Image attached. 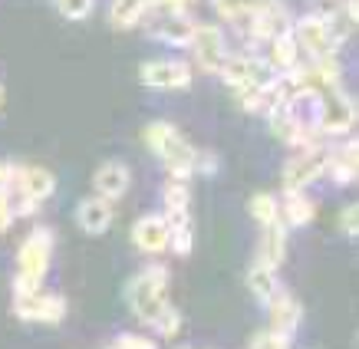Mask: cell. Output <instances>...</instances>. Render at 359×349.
I'll return each mask as SVG.
<instances>
[{
    "label": "cell",
    "mask_w": 359,
    "mask_h": 349,
    "mask_svg": "<svg viewBox=\"0 0 359 349\" xmlns=\"http://www.w3.org/2000/svg\"><path fill=\"white\" fill-rule=\"evenodd\" d=\"M152 327H155V333H158V336L172 339L175 333H178V327H182V313H178V310H172V306H165L162 313L152 320Z\"/></svg>",
    "instance_id": "484cf974"
},
{
    "label": "cell",
    "mask_w": 359,
    "mask_h": 349,
    "mask_svg": "<svg viewBox=\"0 0 359 349\" xmlns=\"http://www.w3.org/2000/svg\"><path fill=\"white\" fill-rule=\"evenodd\" d=\"M271 333H280V336L290 339L297 327H300V303H297V296H290L287 290H277L271 303Z\"/></svg>",
    "instance_id": "4fadbf2b"
},
{
    "label": "cell",
    "mask_w": 359,
    "mask_h": 349,
    "mask_svg": "<svg viewBox=\"0 0 359 349\" xmlns=\"http://www.w3.org/2000/svg\"><path fill=\"white\" fill-rule=\"evenodd\" d=\"M267 63L273 66V73H277V76H283V73L297 69V63H300V50H297L290 30L271 40V60H267Z\"/></svg>",
    "instance_id": "7402d4cb"
},
{
    "label": "cell",
    "mask_w": 359,
    "mask_h": 349,
    "mask_svg": "<svg viewBox=\"0 0 359 349\" xmlns=\"http://www.w3.org/2000/svg\"><path fill=\"white\" fill-rule=\"evenodd\" d=\"M139 79L152 89H185L191 83V69L185 60H149L139 66Z\"/></svg>",
    "instance_id": "30bf717a"
},
{
    "label": "cell",
    "mask_w": 359,
    "mask_h": 349,
    "mask_svg": "<svg viewBox=\"0 0 359 349\" xmlns=\"http://www.w3.org/2000/svg\"><path fill=\"white\" fill-rule=\"evenodd\" d=\"M248 287L261 303H271L273 296H277V290H280V284H277V271H271V267H264V264L257 261L248 271Z\"/></svg>",
    "instance_id": "603a6c76"
},
{
    "label": "cell",
    "mask_w": 359,
    "mask_h": 349,
    "mask_svg": "<svg viewBox=\"0 0 359 349\" xmlns=\"http://www.w3.org/2000/svg\"><path fill=\"white\" fill-rule=\"evenodd\" d=\"M250 349H290V339L280 336V333H257Z\"/></svg>",
    "instance_id": "f1b7e54d"
},
{
    "label": "cell",
    "mask_w": 359,
    "mask_h": 349,
    "mask_svg": "<svg viewBox=\"0 0 359 349\" xmlns=\"http://www.w3.org/2000/svg\"><path fill=\"white\" fill-rule=\"evenodd\" d=\"M145 142L162 158V165L172 172L175 182H188L195 174L198 149H191V142L175 129L172 122H149L145 125Z\"/></svg>",
    "instance_id": "6da1fadb"
},
{
    "label": "cell",
    "mask_w": 359,
    "mask_h": 349,
    "mask_svg": "<svg viewBox=\"0 0 359 349\" xmlns=\"http://www.w3.org/2000/svg\"><path fill=\"white\" fill-rule=\"evenodd\" d=\"M13 198H11V188H0V234L13 224Z\"/></svg>",
    "instance_id": "f546056e"
},
{
    "label": "cell",
    "mask_w": 359,
    "mask_h": 349,
    "mask_svg": "<svg viewBox=\"0 0 359 349\" xmlns=\"http://www.w3.org/2000/svg\"><path fill=\"white\" fill-rule=\"evenodd\" d=\"M191 50H195V60L201 63V69L208 73H221V66L228 60V46H224V36H221L218 27H211V23H195V30H191Z\"/></svg>",
    "instance_id": "9c48e42d"
},
{
    "label": "cell",
    "mask_w": 359,
    "mask_h": 349,
    "mask_svg": "<svg viewBox=\"0 0 359 349\" xmlns=\"http://www.w3.org/2000/svg\"><path fill=\"white\" fill-rule=\"evenodd\" d=\"M0 102H4V89H0Z\"/></svg>",
    "instance_id": "e575fe53"
},
{
    "label": "cell",
    "mask_w": 359,
    "mask_h": 349,
    "mask_svg": "<svg viewBox=\"0 0 359 349\" xmlns=\"http://www.w3.org/2000/svg\"><path fill=\"white\" fill-rule=\"evenodd\" d=\"M280 0H211V7L224 17V20H250V17H257V13L271 11V7H277Z\"/></svg>",
    "instance_id": "d6986e66"
},
{
    "label": "cell",
    "mask_w": 359,
    "mask_h": 349,
    "mask_svg": "<svg viewBox=\"0 0 359 349\" xmlns=\"http://www.w3.org/2000/svg\"><path fill=\"white\" fill-rule=\"evenodd\" d=\"M353 122H356L353 99L343 96L339 89L320 93V106H316V132L320 135H343L353 129Z\"/></svg>",
    "instance_id": "5b68a950"
},
{
    "label": "cell",
    "mask_w": 359,
    "mask_h": 349,
    "mask_svg": "<svg viewBox=\"0 0 359 349\" xmlns=\"http://www.w3.org/2000/svg\"><path fill=\"white\" fill-rule=\"evenodd\" d=\"M339 224H343V231H346L349 238H356V231H359V211H356V205H346V211H343Z\"/></svg>",
    "instance_id": "1f68e13d"
},
{
    "label": "cell",
    "mask_w": 359,
    "mask_h": 349,
    "mask_svg": "<svg viewBox=\"0 0 359 349\" xmlns=\"http://www.w3.org/2000/svg\"><path fill=\"white\" fill-rule=\"evenodd\" d=\"M168 271L158 267V264H149L142 267L135 277L129 280V290H126V300H129L132 313L142 320V323H152L165 306H168Z\"/></svg>",
    "instance_id": "7a4b0ae2"
},
{
    "label": "cell",
    "mask_w": 359,
    "mask_h": 349,
    "mask_svg": "<svg viewBox=\"0 0 359 349\" xmlns=\"http://www.w3.org/2000/svg\"><path fill=\"white\" fill-rule=\"evenodd\" d=\"M76 221L86 234H102V231L112 224V205L99 195L86 198V201H79V207H76Z\"/></svg>",
    "instance_id": "e0dca14e"
},
{
    "label": "cell",
    "mask_w": 359,
    "mask_h": 349,
    "mask_svg": "<svg viewBox=\"0 0 359 349\" xmlns=\"http://www.w3.org/2000/svg\"><path fill=\"white\" fill-rule=\"evenodd\" d=\"M327 172H333V178H337L339 185H353L359 174V158H356V142L349 139L343 149H337V152H330V165Z\"/></svg>",
    "instance_id": "44dd1931"
},
{
    "label": "cell",
    "mask_w": 359,
    "mask_h": 349,
    "mask_svg": "<svg viewBox=\"0 0 359 349\" xmlns=\"http://www.w3.org/2000/svg\"><path fill=\"white\" fill-rule=\"evenodd\" d=\"M152 11H155V0H112L109 20H112V27L129 30V27H135L139 20H145Z\"/></svg>",
    "instance_id": "ffe728a7"
},
{
    "label": "cell",
    "mask_w": 359,
    "mask_h": 349,
    "mask_svg": "<svg viewBox=\"0 0 359 349\" xmlns=\"http://www.w3.org/2000/svg\"><path fill=\"white\" fill-rule=\"evenodd\" d=\"M20 178V168L17 165H0V188H13Z\"/></svg>",
    "instance_id": "d6a6232c"
},
{
    "label": "cell",
    "mask_w": 359,
    "mask_h": 349,
    "mask_svg": "<svg viewBox=\"0 0 359 349\" xmlns=\"http://www.w3.org/2000/svg\"><path fill=\"white\" fill-rule=\"evenodd\" d=\"M13 313L27 323H60L66 317V300L60 294H13Z\"/></svg>",
    "instance_id": "8992f818"
},
{
    "label": "cell",
    "mask_w": 359,
    "mask_h": 349,
    "mask_svg": "<svg viewBox=\"0 0 359 349\" xmlns=\"http://www.w3.org/2000/svg\"><path fill=\"white\" fill-rule=\"evenodd\" d=\"M191 0H155V7H162L165 13H185V7Z\"/></svg>",
    "instance_id": "836d02e7"
},
{
    "label": "cell",
    "mask_w": 359,
    "mask_h": 349,
    "mask_svg": "<svg viewBox=\"0 0 359 349\" xmlns=\"http://www.w3.org/2000/svg\"><path fill=\"white\" fill-rule=\"evenodd\" d=\"M330 165V149H310V152L294 155L283 165V191H304L306 185H313Z\"/></svg>",
    "instance_id": "52a82bcc"
},
{
    "label": "cell",
    "mask_w": 359,
    "mask_h": 349,
    "mask_svg": "<svg viewBox=\"0 0 359 349\" xmlns=\"http://www.w3.org/2000/svg\"><path fill=\"white\" fill-rule=\"evenodd\" d=\"M162 201H165V211H188V185L172 178L162 191Z\"/></svg>",
    "instance_id": "d4e9b609"
},
{
    "label": "cell",
    "mask_w": 359,
    "mask_h": 349,
    "mask_svg": "<svg viewBox=\"0 0 359 349\" xmlns=\"http://www.w3.org/2000/svg\"><path fill=\"white\" fill-rule=\"evenodd\" d=\"M56 7L66 20H83L93 13V0H56Z\"/></svg>",
    "instance_id": "4316f807"
},
{
    "label": "cell",
    "mask_w": 359,
    "mask_h": 349,
    "mask_svg": "<svg viewBox=\"0 0 359 349\" xmlns=\"http://www.w3.org/2000/svg\"><path fill=\"white\" fill-rule=\"evenodd\" d=\"M343 7H346V0H313V17L330 23L337 13H343Z\"/></svg>",
    "instance_id": "83f0119b"
},
{
    "label": "cell",
    "mask_w": 359,
    "mask_h": 349,
    "mask_svg": "<svg viewBox=\"0 0 359 349\" xmlns=\"http://www.w3.org/2000/svg\"><path fill=\"white\" fill-rule=\"evenodd\" d=\"M283 257H287V228L280 221L271 224V228H261V264L277 271L283 264Z\"/></svg>",
    "instance_id": "ac0fdd59"
},
{
    "label": "cell",
    "mask_w": 359,
    "mask_h": 349,
    "mask_svg": "<svg viewBox=\"0 0 359 349\" xmlns=\"http://www.w3.org/2000/svg\"><path fill=\"white\" fill-rule=\"evenodd\" d=\"M50 257H53V231L36 228L20 244V254H17V294H33L43 287Z\"/></svg>",
    "instance_id": "3957f363"
},
{
    "label": "cell",
    "mask_w": 359,
    "mask_h": 349,
    "mask_svg": "<svg viewBox=\"0 0 359 349\" xmlns=\"http://www.w3.org/2000/svg\"><path fill=\"white\" fill-rule=\"evenodd\" d=\"M132 244L139 247L142 254H162L168 251V228L158 214H145V218L135 221L132 228Z\"/></svg>",
    "instance_id": "8fae6325"
},
{
    "label": "cell",
    "mask_w": 359,
    "mask_h": 349,
    "mask_svg": "<svg viewBox=\"0 0 359 349\" xmlns=\"http://www.w3.org/2000/svg\"><path fill=\"white\" fill-rule=\"evenodd\" d=\"M129 168L122 162H102L93 174V185H96V195L112 201V198H122L126 195V188H129Z\"/></svg>",
    "instance_id": "7c38bea8"
},
{
    "label": "cell",
    "mask_w": 359,
    "mask_h": 349,
    "mask_svg": "<svg viewBox=\"0 0 359 349\" xmlns=\"http://www.w3.org/2000/svg\"><path fill=\"white\" fill-rule=\"evenodd\" d=\"M191 30H195V23L188 20L185 13H162V17L152 20V36H158L162 43H172V46L191 43Z\"/></svg>",
    "instance_id": "9a60e30c"
},
{
    "label": "cell",
    "mask_w": 359,
    "mask_h": 349,
    "mask_svg": "<svg viewBox=\"0 0 359 349\" xmlns=\"http://www.w3.org/2000/svg\"><path fill=\"white\" fill-rule=\"evenodd\" d=\"M290 36H294L297 50H306V53H310V60H333V56H337V43H333V36H330L327 23L316 20L313 13L300 17V20L294 23Z\"/></svg>",
    "instance_id": "ba28073f"
},
{
    "label": "cell",
    "mask_w": 359,
    "mask_h": 349,
    "mask_svg": "<svg viewBox=\"0 0 359 349\" xmlns=\"http://www.w3.org/2000/svg\"><path fill=\"white\" fill-rule=\"evenodd\" d=\"M221 79L224 86L234 89L238 96L250 93V89H267L277 79L273 66L261 56H228L224 66H221Z\"/></svg>",
    "instance_id": "277c9868"
},
{
    "label": "cell",
    "mask_w": 359,
    "mask_h": 349,
    "mask_svg": "<svg viewBox=\"0 0 359 349\" xmlns=\"http://www.w3.org/2000/svg\"><path fill=\"white\" fill-rule=\"evenodd\" d=\"M250 218L257 221L261 228H271L280 221V207H277V198L267 195V191H257V195L250 198Z\"/></svg>",
    "instance_id": "cb8c5ba5"
},
{
    "label": "cell",
    "mask_w": 359,
    "mask_h": 349,
    "mask_svg": "<svg viewBox=\"0 0 359 349\" xmlns=\"http://www.w3.org/2000/svg\"><path fill=\"white\" fill-rule=\"evenodd\" d=\"M112 349H155L152 339H145V336H132V333H122L119 339H116V346Z\"/></svg>",
    "instance_id": "4dcf8cb0"
},
{
    "label": "cell",
    "mask_w": 359,
    "mask_h": 349,
    "mask_svg": "<svg viewBox=\"0 0 359 349\" xmlns=\"http://www.w3.org/2000/svg\"><path fill=\"white\" fill-rule=\"evenodd\" d=\"M17 191H20L23 201H33L40 205L56 191V178L46 168H20V178H17Z\"/></svg>",
    "instance_id": "5bb4252c"
},
{
    "label": "cell",
    "mask_w": 359,
    "mask_h": 349,
    "mask_svg": "<svg viewBox=\"0 0 359 349\" xmlns=\"http://www.w3.org/2000/svg\"><path fill=\"white\" fill-rule=\"evenodd\" d=\"M280 207V224L283 228H306L313 221L316 207L304 191H283V201H277Z\"/></svg>",
    "instance_id": "2e32d148"
}]
</instances>
